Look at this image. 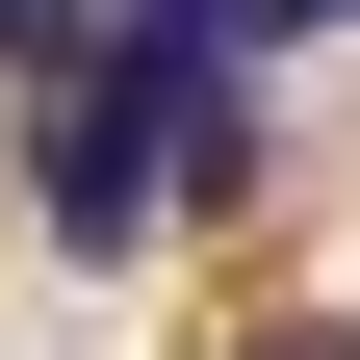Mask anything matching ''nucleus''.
<instances>
[{"label": "nucleus", "instance_id": "nucleus-1", "mask_svg": "<svg viewBox=\"0 0 360 360\" xmlns=\"http://www.w3.org/2000/svg\"><path fill=\"white\" fill-rule=\"evenodd\" d=\"M103 52V0H0V77H77Z\"/></svg>", "mask_w": 360, "mask_h": 360}, {"label": "nucleus", "instance_id": "nucleus-2", "mask_svg": "<svg viewBox=\"0 0 360 360\" xmlns=\"http://www.w3.org/2000/svg\"><path fill=\"white\" fill-rule=\"evenodd\" d=\"M309 26H360V0H232V52H309Z\"/></svg>", "mask_w": 360, "mask_h": 360}, {"label": "nucleus", "instance_id": "nucleus-3", "mask_svg": "<svg viewBox=\"0 0 360 360\" xmlns=\"http://www.w3.org/2000/svg\"><path fill=\"white\" fill-rule=\"evenodd\" d=\"M283 360H360V335H283Z\"/></svg>", "mask_w": 360, "mask_h": 360}]
</instances>
